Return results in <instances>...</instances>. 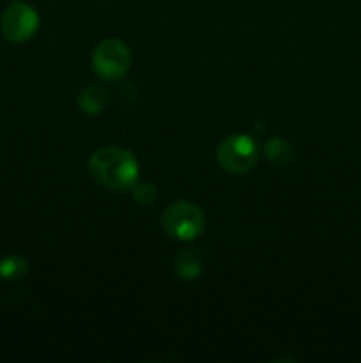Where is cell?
<instances>
[{"label":"cell","mask_w":361,"mask_h":363,"mask_svg":"<svg viewBox=\"0 0 361 363\" xmlns=\"http://www.w3.org/2000/svg\"><path fill=\"white\" fill-rule=\"evenodd\" d=\"M28 273V264L20 255H9L0 261V277L6 280H21Z\"/></svg>","instance_id":"8"},{"label":"cell","mask_w":361,"mask_h":363,"mask_svg":"<svg viewBox=\"0 0 361 363\" xmlns=\"http://www.w3.org/2000/svg\"><path fill=\"white\" fill-rule=\"evenodd\" d=\"M265 156H268V160L273 165L283 167L292 158V149L282 138H271L268 145H265Z\"/></svg>","instance_id":"9"},{"label":"cell","mask_w":361,"mask_h":363,"mask_svg":"<svg viewBox=\"0 0 361 363\" xmlns=\"http://www.w3.org/2000/svg\"><path fill=\"white\" fill-rule=\"evenodd\" d=\"M131 66L130 46L120 39H105L92 52V67L105 80H119Z\"/></svg>","instance_id":"4"},{"label":"cell","mask_w":361,"mask_h":363,"mask_svg":"<svg viewBox=\"0 0 361 363\" xmlns=\"http://www.w3.org/2000/svg\"><path fill=\"white\" fill-rule=\"evenodd\" d=\"M161 227L168 236L179 241H191L202 234L205 216L197 204L179 201L170 204L161 215Z\"/></svg>","instance_id":"2"},{"label":"cell","mask_w":361,"mask_h":363,"mask_svg":"<svg viewBox=\"0 0 361 363\" xmlns=\"http://www.w3.org/2000/svg\"><path fill=\"white\" fill-rule=\"evenodd\" d=\"M134 201L140 202L142 206H149L156 201V188L149 183L134 184Z\"/></svg>","instance_id":"10"},{"label":"cell","mask_w":361,"mask_h":363,"mask_svg":"<svg viewBox=\"0 0 361 363\" xmlns=\"http://www.w3.org/2000/svg\"><path fill=\"white\" fill-rule=\"evenodd\" d=\"M202 266H204V259L197 250H184L177 255L173 269H176V275L179 279L195 280L200 275Z\"/></svg>","instance_id":"7"},{"label":"cell","mask_w":361,"mask_h":363,"mask_svg":"<svg viewBox=\"0 0 361 363\" xmlns=\"http://www.w3.org/2000/svg\"><path fill=\"white\" fill-rule=\"evenodd\" d=\"M88 172L96 183L108 190H133L138 183L140 167L130 151L115 145L101 147L88 160Z\"/></svg>","instance_id":"1"},{"label":"cell","mask_w":361,"mask_h":363,"mask_svg":"<svg viewBox=\"0 0 361 363\" xmlns=\"http://www.w3.org/2000/svg\"><path fill=\"white\" fill-rule=\"evenodd\" d=\"M39 27V16L35 9L28 4L14 2L11 4L2 14L0 30L7 41L23 43L28 41L35 34Z\"/></svg>","instance_id":"5"},{"label":"cell","mask_w":361,"mask_h":363,"mask_svg":"<svg viewBox=\"0 0 361 363\" xmlns=\"http://www.w3.org/2000/svg\"><path fill=\"white\" fill-rule=\"evenodd\" d=\"M216 158L222 169L230 174H246L257 165L258 147L248 135H230L218 145Z\"/></svg>","instance_id":"3"},{"label":"cell","mask_w":361,"mask_h":363,"mask_svg":"<svg viewBox=\"0 0 361 363\" xmlns=\"http://www.w3.org/2000/svg\"><path fill=\"white\" fill-rule=\"evenodd\" d=\"M110 94L103 85H88L80 94L78 105H80L81 112L88 113V116H98L106 108Z\"/></svg>","instance_id":"6"}]
</instances>
